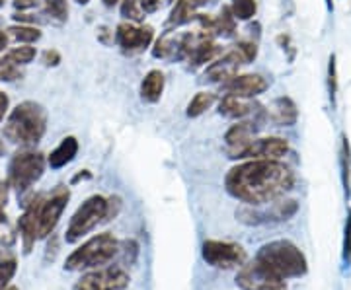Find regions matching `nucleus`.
I'll return each instance as SVG.
<instances>
[{"mask_svg":"<svg viewBox=\"0 0 351 290\" xmlns=\"http://www.w3.org/2000/svg\"><path fill=\"white\" fill-rule=\"evenodd\" d=\"M295 176L281 160H244L225 176L226 193L244 205H267L293 189Z\"/></svg>","mask_w":351,"mask_h":290,"instance_id":"f257e3e1","label":"nucleus"},{"mask_svg":"<svg viewBox=\"0 0 351 290\" xmlns=\"http://www.w3.org/2000/svg\"><path fill=\"white\" fill-rule=\"evenodd\" d=\"M47 131V109L38 101H22L6 115L2 137L24 148L36 146Z\"/></svg>","mask_w":351,"mask_h":290,"instance_id":"f03ea898","label":"nucleus"},{"mask_svg":"<svg viewBox=\"0 0 351 290\" xmlns=\"http://www.w3.org/2000/svg\"><path fill=\"white\" fill-rule=\"evenodd\" d=\"M256 261L281 278H301L308 273V261L302 250L291 240H274L258 250Z\"/></svg>","mask_w":351,"mask_h":290,"instance_id":"7ed1b4c3","label":"nucleus"},{"mask_svg":"<svg viewBox=\"0 0 351 290\" xmlns=\"http://www.w3.org/2000/svg\"><path fill=\"white\" fill-rule=\"evenodd\" d=\"M119 243L112 232H101L78 246L64 261V271H92L112 263L119 255Z\"/></svg>","mask_w":351,"mask_h":290,"instance_id":"20e7f679","label":"nucleus"},{"mask_svg":"<svg viewBox=\"0 0 351 290\" xmlns=\"http://www.w3.org/2000/svg\"><path fill=\"white\" fill-rule=\"evenodd\" d=\"M45 166H47V158L41 152L24 148L10 158L6 179L18 195H24L43 177Z\"/></svg>","mask_w":351,"mask_h":290,"instance_id":"39448f33","label":"nucleus"},{"mask_svg":"<svg viewBox=\"0 0 351 290\" xmlns=\"http://www.w3.org/2000/svg\"><path fill=\"white\" fill-rule=\"evenodd\" d=\"M299 211V202L295 199H277L267 205H242L237 209V220L248 226L276 224L291 220Z\"/></svg>","mask_w":351,"mask_h":290,"instance_id":"423d86ee","label":"nucleus"},{"mask_svg":"<svg viewBox=\"0 0 351 290\" xmlns=\"http://www.w3.org/2000/svg\"><path fill=\"white\" fill-rule=\"evenodd\" d=\"M106 211H108V197H101V195L88 197L86 201L76 209V213L66 226V232H64L66 243L80 241L98 224L106 222Z\"/></svg>","mask_w":351,"mask_h":290,"instance_id":"0eeeda50","label":"nucleus"},{"mask_svg":"<svg viewBox=\"0 0 351 290\" xmlns=\"http://www.w3.org/2000/svg\"><path fill=\"white\" fill-rule=\"evenodd\" d=\"M201 257L203 261L213 269L221 271H232L240 269L248 261L246 250L237 243V241H223V240H205L201 246Z\"/></svg>","mask_w":351,"mask_h":290,"instance_id":"6e6552de","label":"nucleus"},{"mask_svg":"<svg viewBox=\"0 0 351 290\" xmlns=\"http://www.w3.org/2000/svg\"><path fill=\"white\" fill-rule=\"evenodd\" d=\"M129 282L131 277L123 267L106 265L84 273L73 290H125Z\"/></svg>","mask_w":351,"mask_h":290,"instance_id":"1a4fd4ad","label":"nucleus"},{"mask_svg":"<svg viewBox=\"0 0 351 290\" xmlns=\"http://www.w3.org/2000/svg\"><path fill=\"white\" fill-rule=\"evenodd\" d=\"M71 199V191L59 185L57 189L51 193L47 199L41 197L38 209V230H39V240L49 238L51 234L55 232V228L59 224L61 216H63L64 209L69 205Z\"/></svg>","mask_w":351,"mask_h":290,"instance_id":"9d476101","label":"nucleus"},{"mask_svg":"<svg viewBox=\"0 0 351 290\" xmlns=\"http://www.w3.org/2000/svg\"><path fill=\"white\" fill-rule=\"evenodd\" d=\"M234 282L240 290H289L285 278L277 277L256 259L240 267Z\"/></svg>","mask_w":351,"mask_h":290,"instance_id":"9b49d317","label":"nucleus"},{"mask_svg":"<svg viewBox=\"0 0 351 290\" xmlns=\"http://www.w3.org/2000/svg\"><path fill=\"white\" fill-rule=\"evenodd\" d=\"M154 39V29L151 25H137L131 22H121L115 27V43L121 47L123 53H141L149 49Z\"/></svg>","mask_w":351,"mask_h":290,"instance_id":"f8f14e48","label":"nucleus"},{"mask_svg":"<svg viewBox=\"0 0 351 290\" xmlns=\"http://www.w3.org/2000/svg\"><path fill=\"white\" fill-rule=\"evenodd\" d=\"M263 119H265V115L256 117L254 121H250V119H242V121L234 123V125L226 131L225 146L226 152H228V156H230L232 160H237L240 152L244 150L252 140L256 139V135H258V131H260V127H262Z\"/></svg>","mask_w":351,"mask_h":290,"instance_id":"ddd939ff","label":"nucleus"},{"mask_svg":"<svg viewBox=\"0 0 351 290\" xmlns=\"http://www.w3.org/2000/svg\"><path fill=\"white\" fill-rule=\"evenodd\" d=\"M289 152V142L281 137L254 139L237 160H281Z\"/></svg>","mask_w":351,"mask_h":290,"instance_id":"4468645a","label":"nucleus"},{"mask_svg":"<svg viewBox=\"0 0 351 290\" xmlns=\"http://www.w3.org/2000/svg\"><path fill=\"white\" fill-rule=\"evenodd\" d=\"M244 64L242 57L234 49H230L225 55H219L213 63L207 64L203 70V82L209 84H226L239 75V68Z\"/></svg>","mask_w":351,"mask_h":290,"instance_id":"2eb2a0df","label":"nucleus"},{"mask_svg":"<svg viewBox=\"0 0 351 290\" xmlns=\"http://www.w3.org/2000/svg\"><path fill=\"white\" fill-rule=\"evenodd\" d=\"M41 197H36L29 202H25L24 213L18 218V234H20V240H22V248L24 253H32L36 241L39 240V230H38V209Z\"/></svg>","mask_w":351,"mask_h":290,"instance_id":"dca6fc26","label":"nucleus"},{"mask_svg":"<svg viewBox=\"0 0 351 290\" xmlns=\"http://www.w3.org/2000/svg\"><path fill=\"white\" fill-rule=\"evenodd\" d=\"M223 88H225L226 94L239 96L244 100H252V98L260 96L269 88V82L262 75H237L232 80L223 84Z\"/></svg>","mask_w":351,"mask_h":290,"instance_id":"f3484780","label":"nucleus"},{"mask_svg":"<svg viewBox=\"0 0 351 290\" xmlns=\"http://www.w3.org/2000/svg\"><path fill=\"white\" fill-rule=\"evenodd\" d=\"M262 105L252 103V101L232 96V94H225L223 100L219 101V114L226 117V119H234V121H242L250 115L262 114Z\"/></svg>","mask_w":351,"mask_h":290,"instance_id":"a211bd4d","label":"nucleus"},{"mask_svg":"<svg viewBox=\"0 0 351 290\" xmlns=\"http://www.w3.org/2000/svg\"><path fill=\"white\" fill-rule=\"evenodd\" d=\"M267 119L277 127H293L299 119V109H297V103L287 98V96H281L269 103V107L265 109Z\"/></svg>","mask_w":351,"mask_h":290,"instance_id":"6ab92c4d","label":"nucleus"},{"mask_svg":"<svg viewBox=\"0 0 351 290\" xmlns=\"http://www.w3.org/2000/svg\"><path fill=\"white\" fill-rule=\"evenodd\" d=\"M164 86H166V78H164L162 70L152 68L149 70L138 88V96L145 103H158L164 94Z\"/></svg>","mask_w":351,"mask_h":290,"instance_id":"aec40b11","label":"nucleus"},{"mask_svg":"<svg viewBox=\"0 0 351 290\" xmlns=\"http://www.w3.org/2000/svg\"><path fill=\"white\" fill-rule=\"evenodd\" d=\"M78 140L76 137H64L61 142H59V146L57 148H53L51 154L47 156V166H49L51 170H61L66 164H71L73 160L76 158V154H78Z\"/></svg>","mask_w":351,"mask_h":290,"instance_id":"412c9836","label":"nucleus"},{"mask_svg":"<svg viewBox=\"0 0 351 290\" xmlns=\"http://www.w3.org/2000/svg\"><path fill=\"white\" fill-rule=\"evenodd\" d=\"M221 55V49H219V45L215 43L213 39H207V41H203L199 43L195 49L189 53V57L186 59V63H188L189 70H197L201 66H207V63L211 64Z\"/></svg>","mask_w":351,"mask_h":290,"instance_id":"4be33fe9","label":"nucleus"},{"mask_svg":"<svg viewBox=\"0 0 351 290\" xmlns=\"http://www.w3.org/2000/svg\"><path fill=\"white\" fill-rule=\"evenodd\" d=\"M197 2L195 0H176L174 8L166 20V27H180L189 24L197 16Z\"/></svg>","mask_w":351,"mask_h":290,"instance_id":"5701e85b","label":"nucleus"},{"mask_svg":"<svg viewBox=\"0 0 351 290\" xmlns=\"http://www.w3.org/2000/svg\"><path fill=\"white\" fill-rule=\"evenodd\" d=\"M339 174H341V185H343V193L346 199L351 197V144L348 135L343 133L339 137Z\"/></svg>","mask_w":351,"mask_h":290,"instance_id":"b1692460","label":"nucleus"},{"mask_svg":"<svg viewBox=\"0 0 351 290\" xmlns=\"http://www.w3.org/2000/svg\"><path fill=\"white\" fill-rule=\"evenodd\" d=\"M237 31H239V20L234 18L230 6L226 4V6H223V8L219 10V14L215 16V34H217L219 38L230 39L237 36Z\"/></svg>","mask_w":351,"mask_h":290,"instance_id":"393cba45","label":"nucleus"},{"mask_svg":"<svg viewBox=\"0 0 351 290\" xmlns=\"http://www.w3.org/2000/svg\"><path fill=\"white\" fill-rule=\"evenodd\" d=\"M217 101V96L213 92H197L191 100H189L188 107H186V115L189 119H195V117H201L207 109L213 107V103Z\"/></svg>","mask_w":351,"mask_h":290,"instance_id":"a878e982","label":"nucleus"},{"mask_svg":"<svg viewBox=\"0 0 351 290\" xmlns=\"http://www.w3.org/2000/svg\"><path fill=\"white\" fill-rule=\"evenodd\" d=\"M18 271V261L12 253L8 252L6 248L0 250V290L8 289L10 287V280Z\"/></svg>","mask_w":351,"mask_h":290,"instance_id":"bb28decb","label":"nucleus"},{"mask_svg":"<svg viewBox=\"0 0 351 290\" xmlns=\"http://www.w3.org/2000/svg\"><path fill=\"white\" fill-rule=\"evenodd\" d=\"M6 31H8V36H10V38L16 39V41H18V43H22V45H34L36 41L41 39V29L36 27V25L18 24V25H12V27H8Z\"/></svg>","mask_w":351,"mask_h":290,"instance_id":"cd10ccee","label":"nucleus"},{"mask_svg":"<svg viewBox=\"0 0 351 290\" xmlns=\"http://www.w3.org/2000/svg\"><path fill=\"white\" fill-rule=\"evenodd\" d=\"M36 55H38L36 47H32V45H20V47H14V49L6 51L4 59L8 63L16 64V66H25V64H29L36 59Z\"/></svg>","mask_w":351,"mask_h":290,"instance_id":"c85d7f7f","label":"nucleus"},{"mask_svg":"<svg viewBox=\"0 0 351 290\" xmlns=\"http://www.w3.org/2000/svg\"><path fill=\"white\" fill-rule=\"evenodd\" d=\"M230 10L239 22H248L258 12V2L256 0H230Z\"/></svg>","mask_w":351,"mask_h":290,"instance_id":"c756f323","label":"nucleus"},{"mask_svg":"<svg viewBox=\"0 0 351 290\" xmlns=\"http://www.w3.org/2000/svg\"><path fill=\"white\" fill-rule=\"evenodd\" d=\"M119 12L131 24H141L145 22V10L141 8L138 0H121L119 4Z\"/></svg>","mask_w":351,"mask_h":290,"instance_id":"7c9ffc66","label":"nucleus"},{"mask_svg":"<svg viewBox=\"0 0 351 290\" xmlns=\"http://www.w3.org/2000/svg\"><path fill=\"white\" fill-rule=\"evenodd\" d=\"M43 8L51 20H57L59 24H64L69 20V2L66 0H43Z\"/></svg>","mask_w":351,"mask_h":290,"instance_id":"2f4dec72","label":"nucleus"},{"mask_svg":"<svg viewBox=\"0 0 351 290\" xmlns=\"http://www.w3.org/2000/svg\"><path fill=\"white\" fill-rule=\"evenodd\" d=\"M328 98L332 107H336V98H338V64H336V55H330V61H328Z\"/></svg>","mask_w":351,"mask_h":290,"instance_id":"473e14b6","label":"nucleus"},{"mask_svg":"<svg viewBox=\"0 0 351 290\" xmlns=\"http://www.w3.org/2000/svg\"><path fill=\"white\" fill-rule=\"evenodd\" d=\"M232 49L237 51L240 57H242L244 64L254 63V61H256V57H258V39H252V38L240 39L239 43H237Z\"/></svg>","mask_w":351,"mask_h":290,"instance_id":"72a5a7b5","label":"nucleus"},{"mask_svg":"<svg viewBox=\"0 0 351 290\" xmlns=\"http://www.w3.org/2000/svg\"><path fill=\"white\" fill-rule=\"evenodd\" d=\"M14 241H16V232L10 226L6 213L2 211L0 213V248H6L8 250L10 246H14Z\"/></svg>","mask_w":351,"mask_h":290,"instance_id":"f704fd0d","label":"nucleus"},{"mask_svg":"<svg viewBox=\"0 0 351 290\" xmlns=\"http://www.w3.org/2000/svg\"><path fill=\"white\" fill-rule=\"evenodd\" d=\"M341 261L343 265H351V209L348 211L346 226H343V241H341Z\"/></svg>","mask_w":351,"mask_h":290,"instance_id":"c9c22d12","label":"nucleus"},{"mask_svg":"<svg viewBox=\"0 0 351 290\" xmlns=\"http://www.w3.org/2000/svg\"><path fill=\"white\" fill-rule=\"evenodd\" d=\"M20 78H22L20 66L8 63L6 59H0V80H4V82H14V80H20Z\"/></svg>","mask_w":351,"mask_h":290,"instance_id":"e433bc0d","label":"nucleus"},{"mask_svg":"<svg viewBox=\"0 0 351 290\" xmlns=\"http://www.w3.org/2000/svg\"><path fill=\"white\" fill-rule=\"evenodd\" d=\"M121 211V199L119 197H108V211H106V222L113 220Z\"/></svg>","mask_w":351,"mask_h":290,"instance_id":"4c0bfd02","label":"nucleus"},{"mask_svg":"<svg viewBox=\"0 0 351 290\" xmlns=\"http://www.w3.org/2000/svg\"><path fill=\"white\" fill-rule=\"evenodd\" d=\"M41 63L45 66H59L61 64V53L57 49H47L41 55Z\"/></svg>","mask_w":351,"mask_h":290,"instance_id":"58836bf2","label":"nucleus"},{"mask_svg":"<svg viewBox=\"0 0 351 290\" xmlns=\"http://www.w3.org/2000/svg\"><path fill=\"white\" fill-rule=\"evenodd\" d=\"M277 43H279V47L283 51H289V61L293 63V59H295V47H293V41H291V36L287 34H281V36H277Z\"/></svg>","mask_w":351,"mask_h":290,"instance_id":"ea45409f","label":"nucleus"},{"mask_svg":"<svg viewBox=\"0 0 351 290\" xmlns=\"http://www.w3.org/2000/svg\"><path fill=\"white\" fill-rule=\"evenodd\" d=\"M12 4L18 12H25V10L38 8L39 4H41V0H12Z\"/></svg>","mask_w":351,"mask_h":290,"instance_id":"a19ab883","label":"nucleus"},{"mask_svg":"<svg viewBox=\"0 0 351 290\" xmlns=\"http://www.w3.org/2000/svg\"><path fill=\"white\" fill-rule=\"evenodd\" d=\"M98 41L104 43V45H112L113 41H115V31L110 29L108 25H101L100 29H98Z\"/></svg>","mask_w":351,"mask_h":290,"instance_id":"79ce46f5","label":"nucleus"},{"mask_svg":"<svg viewBox=\"0 0 351 290\" xmlns=\"http://www.w3.org/2000/svg\"><path fill=\"white\" fill-rule=\"evenodd\" d=\"M10 183L8 179H0V213L6 209V202H8V195H10Z\"/></svg>","mask_w":351,"mask_h":290,"instance_id":"37998d69","label":"nucleus"},{"mask_svg":"<svg viewBox=\"0 0 351 290\" xmlns=\"http://www.w3.org/2000/svg\"><path fill=\"white\" fill-rule=\"evenodd\" d=\"M141 2V8L145 10V14H154L160 10L162 2L160 0H138Z\"/></svg>","mask_w":351,"mask_h":290,"instance_id":"c03bdc74","label":"nucleus"},{"mask_svg":"<svg viewBox=\"0 0 351 290\" xmlns=\"http://www.w3.org/2000/svg\"><path fill=\"white\" fill-rule=\"evenodd\" d=\"M8 109H10V100H8V96L4 92H0V123L8 115Z\"/></svg>","mask_w":351,"mask_h":290,"instance_id":"a18cd8bd","label":"nucleus"},{"mask_svg":"<svg viewBox=\"0 0 351 290\" xmlns=\"http://www.w3.org/2000/svg\"><path fill=\"white\" fill-rule=\"evenodd\" d=\"M90 177H92L90 170H82V172H78V174L73 177V181H71V183H73V185H76L78 181H84V179H90Z\"/></svg>","mask_w":351,"mask_h":290,"instance_id":"49530a36","label":"nucleus"},{"mask_svg":"<svg viewBox=\"0 0 351 290\" xmlns=\"http://www.w3.org/2000/svg\"><path fill=\"white\" fill-rule=\"evenodd\" d=\"M8 39H10L8 31H6V29H0V53L8 47Z\"/></svg>","mask_w":351,"mask_h":290,"instance_id":"de8ad7c7","label":"nucleus"},{"mask_svg":"<svg viewBox=\"0 0 351 290\" xmlns=\"http://www.w3.org/2000/svg\"><path fill=\"white\" fill-rule=\"evenodd\" d=\"M104 2V6H108V8H113L117 2H121V0H101Z\"/></svg>","mask_w":351,"mask_h":290,"instance_id":"09e8293b","label":"nucleus"},{"mask_svg":"<svg viewBox=\"0 0 351 290\" xmlns=\"http://www.w3.org/2000/svg\"><path fill=\"white\" fill-rule=\"evenodd\" d=\"M4 137L0 135V156H4V152H6V144H4Z\"/></svg>","mask_w":351,"mask_h":290,"instance_id":"8fccbe9b","label":"nucleus"},{"mask_svg":"<svg viewBox=\"0 0 351 290\" xmlns=\"http://www.w3.org/2000/svg\"><path fill=\"white\" fill-rule=\"evenodd\" d=\"M328 12H334V0H326Z\"/></svg>","mask_w":351,"mask_h":290,"instance_id":"3c124183","label":"nucleus"},{"mask_svg":"<svg viewBox=\"0 0 351 290\" xmlns=\"http://www.w3.org/2000/svg\"><path fill=\"white\" fill-rule=\"evenodd\" d=\"M197 2V6H203V4H207V2H211V0H195Z\"/></svg>","mask_w":351,"mask_h":290,"instance_id":"603ef678","label":"nucleus"},{"mask_svg":"<svg viewBox=\"0 0 351 290\" xmlns=\"http://www.w3.org/2000/svg\"><path fill=\"white\" fill-rule=\"evenodd\" d=\"M75 2H78V4H82V6H86L90 0H75Z\"/></svg>","mask_w":351,"mask_h":290,"instance_id":"864d4df0","label":"nucleus"},{"mask_svg":"<svg viewBox=\"0 0 351 290\" xmlns=\"http://www.w3.org/2000/svg\"><path fill=\"white\" fill-rule=\"evenodd\" d=\"M4 290H20L18 287H8V289H4Z\"/></svg>","mask_w":351,"mask_h":290,"instance_id":"5fc2aeb1","label":"nucleus"},{"mask_svg":"<svg viewBox=\"0 0 351 290\" xmlns=\"http://www.w3.org/2000/svg\"><path fill=\"white\" fill-rule=\"evenodd\" d=\"M2 6H4V0H0V8H2Z\"/></svg>","mask_w":351,"mask_h":290,"instance_id":"6e6d98bb","label":"nucleus"},{"mask_svg":"<svg viewBox=\"0 0 351 290\" xmlns=\"http://www.w3.org/2000/svg\"><path fill=\"white\" fill-rule=\"evenodd\" d=\"M166 2H174V0H166Z\"/></svg>","mask_w":351,"mask_h":290,"instance_id":"4d7b16f0","label":"nucleus"}]
</instances>
